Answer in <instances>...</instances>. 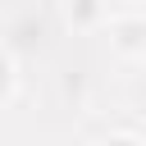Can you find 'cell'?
<instances>
[{
    "label": "cell",
    "instance_id": "cell-1",
    "mask_svg": "<svg viewBox=\"0 0 146 146\" xmlns=\"http://www.w3.org/2000/svg\"><path fill=\"white\" fill-rule=\"evenodd\" d=\"M137 32H141L137 23H123V27H119V46H123V50H137Z\"/></svg>",
    "mask_w": 146,
    "mask_h": 146
}]
</instances>
